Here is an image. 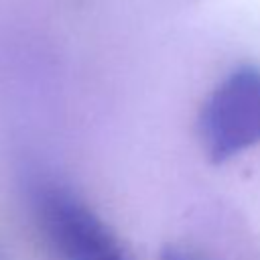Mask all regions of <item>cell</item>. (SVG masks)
Returning a JSON list of instances; mask_svg holds the SVG:
<instances>
[{
    "label": "cell",
    "mask_w": 260,
    "mask_h": 260,
    "mask_svg": "<svg viewBox=\"0 0 260 260\" xmlns=\"http://www.w3.org/2000/svg\"><path fill=\"white\" fill-rule=\"evenodd\" d=\"M30 207L57 260H130L104 219L69 189L37 181L30 189Z\"/></svg>",
    "instance_id": "6da1fadb"
},
{
    "label": "cell",
    "mask_w": 260,
    "mask_h": 260,
    "mask_svg": "<svg viewBox=\"0 0 260 260\" xmlns=\"http://www.w3.org/2000/svg\"><path fill=\"white\" fill-rule=\"evenodd\" d=\"M201 138L213 160H225L260 142V69H234L207 95L201 118Z\"/></svg>",
    "instance_id": "7a4b0ae2"
},
{
    "label": "cell",
    "mask_w": 260,
    "mask_h": 260,
    "mask_svg": "<svg viewBox=\"0 0 260 260\" xmlns=\"http://www.w3.org/2000/svg\"><path fill=\"white\" fill-rule=\"evenodd\" d=\"M160 260H211V258H207L201 252H195L191 248H185V246H169L162 250Z\"/></svg>",
    "instance_id": "3957f363"
}]
</instances>
